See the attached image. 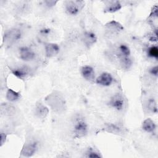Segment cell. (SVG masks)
<instances>
[{"instance_id":"obj_1","label":"cell","mask_w":158,"mask_h":158,"mask_svg":"<svg viewBox=\"0 0 158 158\" xmlns=\"http://www.w3.org/2000/svg\"><path fill=\"white\" fill-rule=\"evenodd\" d=\"M85 6L83 1H65V9L66 12L71 15L78 14Z\"/></svg>"},{"instance_id":"obj_5","label":"cell","mask_w":158,"mask_h":158,"mask_svg":"<svg viewBox=\"0 0 158 158\" xmlns=\"http://www.w3.org/2000/svg\"><path fill=\"white\" fill-rule=\"evenodd\" d=\"M105 28L108 33L111 35L118 34L123 30V27L115 20H112L107 22L105 25Z\"/></svg>"},{"instance_id":"obj_4","label":"cell","mask_w":158,"mask_h":158,"mask_svg":"<svg viewBox=\"0 0 158 158\" xmlns=\"http://www.w3.org/2000/svg\"><path fill=\"white\" fill-rule=\"evenodd\" d=\"M88 125L85 120L78 119L74 123L73 132L77 138H81L86 136L88 133Z\"/></svg>"},{"instance_id":"obj_6","label":"cell","mask_w":158,"mask_h":158,"mask_svg":"<svg viewBox=\"0 0 158 158\" xmlns=\"http://www.w3.org/2000/svg\"><path fill=\"white\" fill-rule=\"evenodd\" d=\"M109 105L117 110H120L124 106V99L120 94L114 95L109 101Z\"/></svg>"},{"instance_id":"obj_27","label":"cell","mask_w":158,"mask_h":158,"mask_svg":"<svg viewBox=\"0 0 158 158\" xmlns=\"http://www.w3.org/2000/svg\"><path fill=\"white\" fill-rule=\"evenodd\" d=\"M57 2V1H45L44 3L48 7H52L56 5V4Z\"/></svg>"},{"instance_id":"obj_3","label":"cell","mask_w":158,"mask_h":158,"mask_svg":"<svg viewBox=\"0 0 158 158\" xmlns=\"http://www.w3.org/2000/svg\"><path fill=\"white\" fill-rule=\"evenodd\" d=\"M22 36L21 31L17 28H12L8 30L4 34V43L7 45H12L18 41Z\"/></svg>"},{"instance_id":"obj_26","label":"cell","mask_w":158,"mask_h":158,"mask_svg":"<svg viewBox=\"0 0 158 158\" xmlns=\"http://www.w3.org/2000/svg\"><path fill=\"white\" fill-rule=\"evenodd\" d=\"M149 17H153L157 18V6H155L153 7V9L151 10V12L150 14V16Z\"/></svg>"},{"instance_id":"obj_24","label":"cell","mask_w":158,"mask_h":158,"mask_svg":"<svg viewBox=\"0 0 158 158\" xmlns=\"http://www.w3.org/2000/svg\"><path fill=\"white\" fill-rule=\"evenodd\" d=\"M0 138H1V141H0L1 146H2L3 144L5 143V142H6V141L7 135H6L5 133L1 132V134H0Z\"/></svg>"},{"instance_id":"obj_8","label":"cell","mask_w":158,"mask_h":158,"mask_svg":"<svg viewBox=\"0 0 158 158\" xmlns=\"http://www.w3.org/2000/svg\"><path fill=\"white\" fill-rule=\"evenodd\" d=\"M113 81V77L110 73L107 72H104L101 73L96 79V82L97 84L103 86H108L111 85Z\"/></svg>"},{"instance_id":"obj_11","label":"cell","mask_w":158,"mask_h":158,"mask_svg":"<svg viewBox=\"0 0 158 158\" xmlns=\"http://www.w3.org/2000/svg\"><path fill=\"white\" fill-rule=\"evenodd\" d=\"M12 73L20 79H25L30 74V69L27 66H22L11 70Z\"/></svg>"},{"instance_id":"obj_7","label":"cell","mask_w":158,"mask_h":158,"mask_svg":"<svg viewBox=\"0 0 158 158\" xmlns=\"http://www.w3.org/2000/svg\"><path fill=\"white\" fill-rule=\"evenodd\" d=\"M20 58L25 61H30L35 59V53L34 51L27 46H23L19 49Z\"/></svg>"},{"instance_id":"obj_23","label":"cell","mask_w":158,"mask_h":158,"mask_svg":"<svg viewBox=\"0 0 158 158\" xmlns=\"http://www.w3.org/2000/svg\"><path fill=\"white\" fill-rule=\"evenodd\" d=\"M107 128H108V131L112 133H118L120 131L119 128H118L116 125H109L107 126Z\"/></svg>"},{"instance_id":"obj_16","label":"cell","mask_w":158,"mask_h":158,"mask_svg":"<svg viewBox=\"0 0 158 158\" xmlns=\"http://www.w3.org/2000/svg\"><path fill=\"white\" fill-rule=\"evenodd\" d=\"M142 128L148 133H153L156 128V125L151 118H148L143 122Z\"/></svg>"},{"instance_id":"obj_21","label":"cell","mask_w":158,"mask_h":158,"mask_svg":"<svg viewBox=\"0 0 158 158\" xmlns=\"http://www.w3.org/2000/svg\"><path fill=\"white\" fill-rule=\"evenodd\" d=\"M148 108L152 112H157V104H156V102L155 101L154 99H151L148 101Z\"/></svg>"},{"instance_id":"obj_12","label":"cell","mask_w":158,"mask_h":158,"mask_svg":"<svg viewBox=\"0 0 158 158\" xmlns=\"http://www.w3.org/2000/svg\"><path fill=\"white\" fill-rule=\"evenodd\" d=\"M82 77L87 81H92L94 79V71L93 67L89 65H85L81 69Z\"/></svg>"},{"instance_id":"obj_18","label":"cell","mask_w":158,"mask_h":158,"mask_svg":"<svg viewBox=\"0 0 158 158\" xmlns=\"http://www.w3.org/2000/svg\"><path fill=\"white\" fill-rule=\"evenodd\" d=\"M120 59V63L122 67L124 69H128L132 65V61L130 58V56H118Z\"/></svg>"},{"instance_id":"obj_19","label":"cell","mask_w":158,"mask_h":158,"mask_svg":"<svg viewBox=\"0 0 158 158\" xmlns=\"http://www.w3.org/2000/svg\"><path fill=\"white\" fill-rule=\"evenodd\" d=\"M119 54L118 56H130V49L126 44H122L119 46L118 48Z\"/></svg>"},{"instance_id":"obj_20","label":"cell","mask_w":158,"mask_h":158,"mask_svg":"<svg viewBox=\"0 0 158 158\" xmlns=\"http://www.w3.org/2000/svg\"><path fill=\"white\" fill-rule=\"evenodd\" d=\"M148 54L149 57L157 59L158 58V48L156 46L150 47L148 50Z\"/></svg>"},{"instance_id":"obj_22","label":"cell","mask_w":158,"mask_h":158,"mask_svg":"<svg viewBox=\"0 0 158 158\" xmlns=\"http://www.w3.org/2000/svg\"><path fill=\"white\" fill-rule=\"evenodd\" d=\"M85 157H91V158H95V157L98 158V157H101L102 156H101L96 151H94L93 149L90 148V149H89L86 151V155L85 156Z\"/></svg>"},{"instance_id":"obj_25","label":"cell","mask_w":158,"mask_h":158,"mask_svg":"<svg viewBox=\"0 0 158 158\" xmlns=\"http://www.w3.org/2000/svg\"><path fill=\"white\" fill-rule=\"evenodd\" d=\"M149 73L151 75H152L155 77H157V74H158V67H157V66H155V67H153L151 69H150Z\"/></svg>"},{"instance_id":"obj_2","label":"cell","mask_w":158,"mask_h":158,"mask_svg":"<svg viewBox=\"0 0 158 158\" xmlns=\"http://www.w3.org/2000/svg\"><path fill=\"white\" fill-rule=\"evenodd\" d=\"M38 149V143L34 139L27 141L23 146L20 152L21 156L29 157L32 156Z\"/></svg>"},{"instance_id":"obj_9","label":"cell","mask_w":158,"mask_h":158,"mask_svg":"<svg viewBox=\"0 0 158 158\" xmlns=\"http://www.w3.org/2000/svg\"><path fill=\"white\" fill-rule=\"evenodd\" d=\"M44 50L46 57H52L58 54L60 51V48L56 43H48L45 44Z\"/></svg>"},{"instance_id":"obj_14","label":"cell","mask_w":158,"mask_h":158,"mask_svg":"<svg viewBox=\"0 0 158 158\" xmlns=\"http://www.w3.org/2000/svg\"><path fill=\"white\" fill-rule=\"evenodd\" d=\"M122 8V4L118 1H109L104 8V11L109 13H114L119 10Z\"/></svg>"},{"instance_id":"obj_10","label":"cell","mask_w":158,"mask_h":158,"mask_svg":"<svg viewBox=\"0 0 158 158\" xmlns=\"http://www.w3.org/2000/svg\"><path fill=\"white\" fill-rule=\"evenodd\" d=\"M81 40L85 46H86L88 48H90L96 43L97 37L93 32L85 31L82 35Z\"/></svg>"},{"instance_id":"obj_17","label":"cell","mask_w":158,"mask_h":158,"mask_svg":"<svg viewBox=\"0 0 158 158\" xmlns=\"http://www.w3.org/2000/svg\"><path fill=\"white\" fill-rule=\"evenodd\" d=\"M6 99L10 102H15L18 101L20 98V94L19 92H17L12 89L9 88L6 92Z\"/></svg>"},{"instance_id":"obj_15","label":"cell","mask_w":158,"mask_h":158,"mask_svg":"<svg viewBox=\"0 0 158 158\" xmlns=\"http://www.w3.org/2000/svg\"><path fill=\"white\" fill-rule=\"evenodd\" d=\"M15 113V108L8 104L2 103L1 104V114L6 116H12Z\"/></svg>"},{"instance_id":"obj_13","label":"cell","mask_w":158,"mask_h":158,"mask_svg":"<svg viewBox=\"0 0 158 158\" xmlns=\"http://www.w3.org/2000/svg\"><path fill=\"white\" fill-rule=\"evenodd\" d=\"M48 112V109L41 102H38L36 104L35 107V114L37 117L40 118H44L47 116Z\"/></svg>"}]
</instances>
